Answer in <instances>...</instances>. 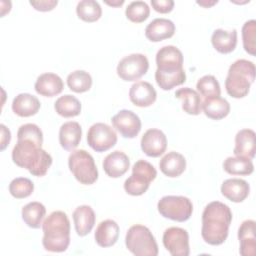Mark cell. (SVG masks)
<instances>
[{"label":"cell","instance_id":"cell-24","mask_svg":"<svg viewBox=\"0 0 256 256\" xmlns=\"http://www.w3.org/2000/svg\"><path fill=\"white\" fill-rule=\"evenodd\" d=\"M74 226L77 234L79 236H86L91 232L94 227L96 216L93 209L89 205H80L78 206L73 214Z\"/></svg>","mask_w":256,"mask_h":256},{"label":"cell","instance_id":"cell-34","mask_svg":"<svg viewBox=\"0 0 256 256\" xmlns=\"http://www.w3.org/2000/svg\"><path fill=\"white\" fill-rule=\"evenodd\" d=\"M67 85L73 92L83 93L91 88L92 77L84 70H76L67 76Z\"/></svg>","mask_w":256,"mask_h":256},{"label":"cell","instance_id":"cell-16","mask_svg":"<svg viewBox=\"0 0 256 256\" xmlns=\"http://www.w3.org/2000/svg\"><path fill=\"white\" fill-rule=\"evenodd\" d=\"M130 166L128 156L119 150L108 154L103 160V169L111 178H119L124 175Z\"/></svg>","mask_w":256,"mask_h":256},{"label":"cell","instance_id":"cell-37","mask_svg":"<svg viewBox=\"0 0 256 256\" xmlns=\"http://www.w3.org/2000/svg\"><path fill=\"white\" fill-rule=\"evenodd\" d=\"M33 190V182L25 177L15 178L9 184V192L16 199H23L30 196Z\"/></svg>","mask_w":256,"mask_h":256},{"label":"cell","instance_id":"cell-21","mask_svg":"<svg viewBox=\"0 0 256 256\" xmlns=\"http://www.w3.org/2000/svg\"><path fill=\"white\" fill-rule=\"evenodd\" d=\"M250 192L249 184L240 178H231L225 180L221 185V193L228 200L240 203L244 201Z\"/></svg>","mask_w":256,"mask_h":256},{"label":"cell","instance_id":"cell-15","mask_svg":"<svg viewBox=\"0 0 256 256\" xmlns=\"http://www.w3.org/2000/svg\"><path fill=\"white\" fill-rule=\"evenodd\" d=\"M129 98L135 106L148 107L155 102L157 93L155 88L149 82L139 81L130 87Z\"/></svg>","mask_w":256,"mask_h":256},{"label":"cell","instance_id":"cell-25","mask_svg":"<svg viewBox=\"0 0 256 256\" xmlns=\"http://www.w3.org/2000/svg\"><path fill=\"white\" fill-rule=\"evenodd\" d=\"M39 99L29 93L18 94L12 101L13 112L20 117H30L35 115L40 109Z\"/></svg>","mask_w":256,"mask_h":256},{"label":"cell","instance_id":"cell-2","mask_svg":"<svg viewBox=\"0 0 256 256\" xmlns=\"http://www.w3.org/2000/svg\"><path fill=\"white\" fill-rule=\"evenodd\" d=\"M232 221L230 208L220 202L212 201L203 210L201 236L203 240L213 246L225 242Z\"/></svg>","mask_w":256,"mask_h":256},{"label":"cell","instance_id":"cell-8","mask_svg":"<svg viewBox=\"0 0 256 256\" xmlns=\"http://www.w3.org/2000/svg\"><path fill=\"white\" fill-rule=\"evenodd\" d=\"M156 176L157 171L151 163L138 160L132 167L131 176L124 182V190L129 195L140 196L148 190L150 183Z\"/></svg>","mask_w":256,"mask_h":256},{"label":"cell","instance_id":"cell-12","mask_svg":"<svg viewBox=\"0 0 256 256\" xmlns=\"http://www.w3.org/2000/svg\"><path fill=\"white\" fill-rule=\"evenodd\" d=\"M163 245L172 256H188L189 235L188 232L180 227H170L164 231Z\"/></svg>","mask_w":256,"mask_h":256},{"label":"cell","instance_id":"cell-30","mask_svg":"<svg viewBox=\"0 0 256 256\" xmlns=\"http://www.w3.org/2000/svg\"><path fill=\"white\" fill-rule=\"evenodd\" d=\"M21 214L22 219L27 226L38 229L42 226L43 219L46 214V208L42 203L33 201L29 202L22 208Z\"/></svg>","mask_w":256,"mask_h":256},{"label":"cell","instance_id":"cell-6","mask_svg":"<svg viewBox=\"0 0 256 256\" xmlns=\"http://www.w3.org/2000/svg\"><path fill=\"white\" fill-rule=\"evenodd\" d=\"M127 249L136 256H157L158 245L152 232L146 226H131L125 237Z\"/></svg>","mask_w":256,"mask_h":256},{"label":"cell","instance_id":"cell-36","mask_svg":"<svg viewBox=\"0 0 256 256\" xmlns=\"http://www.w3.org/2000/svg\"><path fill=\"white\" fill-rule=\"evenodd\" d=\"M149 14L150 8L144 1H133L127 6L125 10L127 19L134 23L144 22L149 17Z\"/></svg>","mask_w":256,"mask_h":256},{"label":"cell","instance_id":"cell-29","mask_svg":"<svg viewBox=\"0 0 256 256\" xmlns=\"http://www.w3.org/2000/svg\"><path fill=\"white\" fill-rule=\"evenodd\" d=\"M202 110L208 118L220 120L229 114L230 104L226 99L220 96L205 98L202 102Z\"/></svg>","mask_w":256,"mask_h":256},{"label":"cell","instance_id":"cell-27","mask_svg":"<svg viewBox=\"0 0 256 256\" xmlns=\"http://www.w3.org/2000/svg\"><path fill=\"white\" fill-rule=\"evenodd\" d=\"M211 42L215 50L219 53H231L237 45V31L236 29L232 31L216 29L211 36Z\"/></svg>","mask_w":256,"mask_h":256},{"label":"cell","instance_id":"cell-32","mask_svg":"<svg viewBox=\"0 0 256 256\" xmlns=\"http://www.w3.org/2000/svg\"><path fill=\"white\" fill-rule=\"evenodd\" d=\"M224 170L231 175H250L254 171L251 159L244 157H227L223 162Z\"/></svg>","mask_w":256,"mask_h":256},{"label":"cell","instance_id":"cell-42","mask_svg":"<svg viewBox=\"0 0 256 256\" xmlns=\"http://www.w3.org/2000/svg\"><path fill=\"white\" fill-rule=\"evenodd\" d=\"M0 128H1V147H0V149L3 151L11 140V133H10V130L4 124H1Z\"/></svg>","mask_w":256,"mask_h":256},{"label":"cell","instance_id":"cell-14","mask_svg":"<svg viewBox=\"0 0 256 256\" xmlns=\"http://www.w3.org/2000/svg\"><path fill=\"white\" fill-rule=\"evenodd\" d=\"M167 148L166 135L159 129H148L141 138V149L149 157L161 156Z\"/></svg>","mask_w":256,"mask_h":256},{"label":"cell","instance_id":"cell-41","mask_svg":"<svg viewBox=\"0 0 256 256\" xmlns=\"http://www.w3.org/2000/svg\"><path fill=\"white\" fill-rule=\"evenodd\" d=\"M29 3L32 7H34V9L38 11L47 12V11L53 10L57 6L58 1L57 0H40V1H30Z\"/></svg>","mask_w":256,"mask_h":256},{"label":"cell","instance_id":"cell-28","mask_svg":"<svg viewBox=\"0 0 256 256\" xmlns=\"http://www.w3.org/2000/svg\"><path fill=\"white\" fill-rule=\"evenodd\" d=\"M175 97L182 100V109L189 115H199L202 110V100L199 93L189 87L180 88Z\"/></svg>","mask_w":256,"mask_h":256},{"label":"cell","instance_id":"cell-39","mask_svg":"<svg viewBox=\"0 0 256 256\" xmlns=\"http://www.w3.org/2000/svg\"><path fill=\"white\" fill-rule=\"evenodd\" d=\"M17 139H30L42 145L43 133L36 124L26 123L19 127L17 132Z\"/></svg>","mask_w":256,"mask_h":256},{"label":"cell","instance_id":"cell-31","mask_svg":"<svg viewBox=\"0 0 256 256\" xmlns=\"http://www.w3.org/2000/svg\"><path fill=\"white\" fill-rule=\"evenodd\" d=\"M56 113L64 118H71L78 116L81 112V103L73 95L66 94L60 96L54 103Z\"/></svg>","mask_w":256,"mask_h":256},{"label":"cell","instance_id":"cell-1","mask_svg":"<svg viewBox=\"0 0 256 256\" xmlns=\"http://www.w3.org/2000/svg\"><path fill=\"white\" fill-rule=\"evenodd\" d=\"M156 65L155 80L162 90H171L186 81L183 54L177 47L167 45L160 48L156 54Z\"/></svg>","mask_w":256,"mask_h":256},{"label":"cell","instance_id":"cell-13","mask_svg":"<svg viewBox=\"0 0 256 256\" xmlns=\"http://www.w3.org/2000/svg\"><path fill=\"white\" fill-rule=\"evenodd\" d=\"M113 127L124 138H135L141 130V120L131 110H120L111 119Z\"/></svg>","mask_w":256,"mask_h":256},{"label":"cell","instance_id":"cell-35","mask_svg":"<svg viewBox=\"0 0 256 256\" xmlns=\"http://www.w3.org/2000/svg\"><path fill=\"white\" fill-rule=\"evenodd\" d=\"M196 88L199 92V95L205 98L218 97L221 94L219 82L213 75H205L201 77L197 81Z\"/></svg>","mask_w":256,"mask_h":256},{"label":"cell","instance_id":"cell-20","mask_svg":"<svg viewBox=\"0 0 256 256\" xmlns=\"http://www.w3.org/2000/svg\"><path fill=\"white\" fill-rule=\"evenodd\" d=\"M34 88L41 96L53 97L62 92L64 83L55 73H43L38 76Z\"/></svg>","mask_w":256,"mask_h":256},{"label":"cell","instance_id":"cell-22","mask_svg":"<svg viewBox=\"0 0 256 256\" xmlns=\"http://www.w3.org/2000/svg\"><path fill=\"white\" fill-rule=\"evenodd\" d=\"M119 226L111 219H106L100 222L96 228L94 237L96 243L103 248L113 246L119 238Z\"/></svg>","mask_w":256,"mask_h":256},{"label":"cell","instance_id":"cell-33","mask_svg":"<svg viewBox=\"0 0 256 256\" xmlns=\"http://www.w3.org/2000/svg\"><path fill=\"white\" fill-rule=\"evenodd\" d=\"M77 16L85 22H95L102 15V8L97 1L82 0L78 2L76 7Z\"/></svg>","mask_w":256,"mask_h":256},{"label":"cell","instance_id":"cell-40","mask_svg":"<svg viewBox=\"0 0 256 256\" xmlns=\"http://www.w3.org/2000/svg\"><path fill=\"white\" fill-rule=\"evenodd\" d=\"M151 5L155 11L165 14L173 10L174 1L173 0H151Z\"/></svg>","mask_w":256,"mask_h":256},{"label":"cell","instance_id":"cell-4","mask_svg":"<svg viewBox=\"0 0 256 256\" xmlns=\"http://www.w3.org/2000/svg\"><path fill=\"white\" fill-rule=\"evenodd\" d=\"M42 245L50 252H64L70 244V221L63 211H53L42 223Z\"/></svg>","mask_w":256,"mask_h":256},{"label":"cell","instance_id":"cell-11","mask_svg":"<svg viewBox=\"0 0 256 256\" xmlns=\"http://www.w3.org/2000/svg\"><path fill=\"white\" fill-rule=\"evenodd\" d=\"M87 142L94 151L105 152L117 143V134L109 125L98 122L89 128Z\"/></svg>","mask_w":256,"mask_h":256},{"label":"cell","instance_id":"cell-43","mask_svg":"<svg viewBox=\"0 0 256 256\" xmlns=\"http://www.w3.org/2000/svg\"><path fill=\"white\" fill-rule=\"evenodd\" d=\"M196 3H197L198 5H200V6L204 7V8H209V7H211V6L215 5V4H217V3H218V1H217V0H213V1L202 0V1H196Z\"/></svg>","mask_w":256,"mask_h":256},{"label":"cell","instance_id":"cell-10","mask_svg":"<svg viewBox=\"0 0 256 256\" xmlns=\"http://www.w3.org/2000/svg\"><path fill=\"white\" fill-rule=\"evenodd\" d=\"M149 68V61L144 54L133 53L122 58L117 65V74L124 81H136L144 76Z\"/></svg>","mask_w":256,"mask_h":256},{"label":"cell","instance_id":"cell-5","mask_svg":"<svg viewBox=\"0 0 256 256\" xmlns=\"http://www.w3.org/2000/svg\"><path fill=\"white\" fill-rule=\"evenodd\" d=\"M255 80V65L246 59L233 62L225 80L227 93L233 98H243L248 95L250 86Z\"/></svg>","mask_w":256,"mask_h":256},{"label":"cell","instance_id":"cell-26","mask_svg":"<svg viewBox=\"0 0 256 256\" xmlns=\"http://www.w3.org/2000/svg\"><path fill=\"white\" fill-rule=\"evenodd\" d=\"M159 168L164 175L175 178L184 172L186 168V159L182 154L171 151L162 157L159 162Z\"/></svg>","mask_w":256,"mask_h":256},{"label":"cell","instance_id":"cell-19","mask_svg":"<svg viewBox=\"0 0 256 256\" xmlns=\"http://www.w3.org/2000/svg\"><path fill=\"white\" fill-rule=\"evenodd\" d=\"M255 224L254 220H245L238 229V239L240 242L239 252L242 256H255Z\"/></svg>","mask_w":256,"mask_h":256},{"label":"cell","instance_id":"cell-9","mask_svg":"<svg viewBox=\"0 0 256 256\" xmlns=\"http://www.w3.org/2000/svg\"><path fill=\"white\" fill-rule=\"evenodd\" d=\"M157 208L163 217L177 222L187 221L193 212V204L185 196H164L158 201Z\"/></svg>","mask_w":256,"mask_h":256},{"label":"cell","instance_id":"cell-44","mask_svg":"<svg viewBox=\"0 0 256 256\" xmlns=\"http://www.w3.org/2000/svg\"><path fill=\"white\" fill-rule=\"evenodd\" d=\"M105 3L109 6H112V7H119L121 5L124 4V0H114V1H108L106 0Z\"/></svg>","mask_w":256,"mask_h":256},{"label":"cell","instance_id":"cell-17","mask_svg":"<svg viewBox=\"0 0 256 256\" xmlns=\"http://www.w3.org/2000/svg\"><path fill=\"white\" fill-rule=\"evenodd\" d=\"M256 151V134L251 129H241L235 136V156L253 159Z\"/></svg>","mask_w":256,"mask_h":256},{"label":"cell","instance_id":"cell-7","mask_svg":"<svg viewBox=\"0 0 256 256\" xmlns=\"http://www.w3.org/2000/svg\"><path fill=\"white\" fill-rule=\"evenodd\" d=\"M69 170L78 182L91 185L98 179V170L92 155L84 149L74 150L68 157Z\"/></svg>","mask_w":256,"mask_h":256},{"label":"cell","instance_id":"cell-23","mask_svg":"<svg viewBox=\"0 0 256 256\" xmlns=\"http://www.w3.org/2000/svg\"><path fill=\"white\" fill-rule=\"evenodd\" d=\"M82 128L76 121H68L61 125L59 130V143L65 150L72 151L80 143Z\"/></svg>","mask_w":256,"mask_h":256},{"label":"cell","instance_id":"cell-18","mask_svg":"<svg viewBox=\"0 0 256 256\" xmlns=\"http://www.w3.org/2000/svg\"><path fill=\"white\" fill-rule=\"evenodd\" d=\"M175 33V24L166 18H156L145 28V36L151 42H159L171 38Z\"/></svg>","mask_w":256,"mask_h":256},{"label":"cell","instance_id":"cell-38","mask_svg":"<svg viewBox=\"0 0 256 256\" xmlns=\"http://www.w3.org/2000/svg\"><path fill=\"white\" fill-rule=\"evenodd\" d=\"M242 39L244 50L254 56L256 54V21H246L242 27Z\"/></svg>","mask_w":256,"mask_h":256},{"label":"cell","instance_id":"cell-3","mask_svg":"<svg viewBox=\"0 0 256 256\" xmlns=\"http://www.w3.org/2000/svg\"><path fill=\"white\" fill-rule=\"evenodd\" d=\"M41 146L30 139H17L12 150L13 162L33 176H44L52 164V157Z\"/></svg>","mask_w":256,"mask_h":256}]
</instances>
